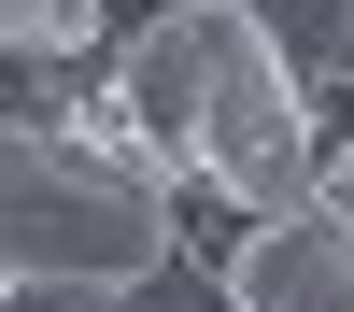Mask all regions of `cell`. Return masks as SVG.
<instances>
[{
  "label": "cell",
  "mask_w": 354,
  "mask_h": 312,
  "mask_svg": "<svg viewBox=\"0 0 354 312\" xmlns=\"http://www.w3.org/2000/svg\"><path fill=\"white\" fill-rule=\"evenodd\" d=\"M113 85L170 185H213L227 213H326V113L255 0H156L113 43Z\"/></svg>",
  "instance_id": "cell-1"
},
{
  "label": "cell",
  "mask_w": 354,
  "mask_h": 312,
  "mask_svg": "<svg viewBox=\"0 0 354 312\" xmlns=\"http://www.w3.org/2000/svg\"><path fill=\"white\" fill-rule=\"evenodd\" d=\"M0 255L15 284H156L185 255V199L142 142L0 128Z\"/></svg>",
  "instance_id": "cell-2"
},
{
  "label": "cell",
  "mask_w": 354,
  "mask_h": 312,
  "mask_svg": "<svg viewBox=\"0 0 354 312\" xmlns=\"http://www.w3.org/2000/svg\"><path fill=\"white\" fill-rule=\"evenodd\" d=\"M227 298L241 312H354V227L340 213H241Z\"/></svg>",
  "instance_id": "cell-3"
},
{
  "label": "cell",
  "mask_w": 354,
  "mask_h": 312,
  "mask_svg": "<svg viewBox=\"0 0 354 312\" xmlns=\"http://www.w3.org/2000/svg\"><path fill=\"white\" fill-rule=\"evenodd\" d=\"M128 0H0V43H15V57H113V43H128Z\"/></svg>",
  "instance_id": "cell-4"
},
{
  "label": "cell",
  "mask_w": 354,
  "mask_h": 312,
  "mask_svg": "<svg viewBox=\"0 0 354 312\" xmlns=\"http://www.w3.org/2000/svg\"><path fill=\"white\" fill-rule=\"evenodd\" d=\"M326 213H340V227H354V128H340V142H326Z\"/></svg>",
  "instance_id": "cell-5"
},
{
  "label": "cell",
  "mask_w": 354,
  "mask_h": 312,
  "mask_svg": "<svg viewBox=\"0 0 354 312\" xmlns=\"http://www.w3.org/2000/svg\"><path fill=\"white\" fill-rule=\"evenodd\" d=\"M255 15H298V0H255Z\"/></svg>",
  "instance_id": "cell-6"
},
{
  "label": "cell",
  "mask_w": 354,
  "mask_h": 312,
  "mask_svg": "<svg viewBox=\"0 0 354 312\" xmlns=\"http://www.w3.org/2000/svg\"><path fill=\"white\" fill-rule=\"evenodd\" d=\"M142 15H156V0H142Z\"/></svg>",
  "instance_id": "cell-7"
}]
</instances>
